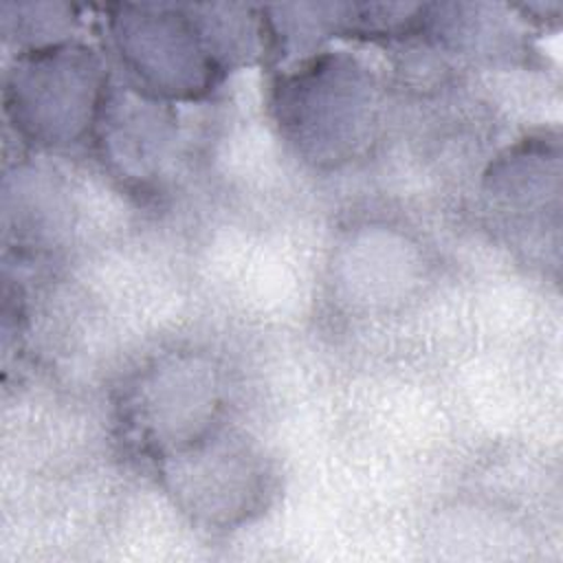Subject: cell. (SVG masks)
I'll return each instance as SVG.
<instances>
[{
	"instance_id": "obj_1",
	"label": "cell",
	"mask_w": 563,
	"mask_h": 563,
	"mask_svg": "<svg viewBox=\"0 0 563 563\" xmlns=\"http://www.w3.org/2000/svg\"><path fill=\"white\" fill-rule=\"evenodd\" d=\"M218 7L141 4L117 7L110 31L123 64L145 90L165 97H198L238 55L227 13Z\"/></svg>"
},
{
	"instance_id": "obj_2",
	"label": "cell",
	"mask_w": 563,
	"mask_h": 563,
	"mask_svg": "<svg viewBox=\"0 0 563 563\" xmlns=\"http://www.w3.org/2000/svg\"><path fill=\"white\" fill-rule=\"evenodd\" d=\"M277 121L288 141L314 165H336L361 152L376 128L372 75L347 55L301 62L275 90Z\"/></svg>"
},
{
	"instance_id": "obj_3",
	"label": "cell",
	"mask_w": 563,
	"mask_h": 563,
	"mask_svg": "<svg viewBox=\"0 0 563 563\" xmlns=\"http://www.w3.org/2000/svg\"><path fill=\"white\" fill-rule=\"evenodd\" d=\"M106 75L92 48L55 42L24 51L7 75L4 103L13 125L44 145L88 136L106 97Z\"/></svg>"
}]
</instances>
